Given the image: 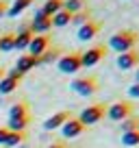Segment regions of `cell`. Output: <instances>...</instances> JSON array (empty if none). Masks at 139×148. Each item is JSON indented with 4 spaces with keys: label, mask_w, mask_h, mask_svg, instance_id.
I'll list each match as a JSON object with an SVG mask.
<instances>
[{
    "label": "cell",
    "mask_w": 139,
    "mask_h": 148,
    "mask_svg": "<svg viewBox=\"0 0 139 148\" xmlns=\"http://www.w3.org/2000/svg\"><path fill=\"white\" fill-rule=\"evenodd\" d=\"M28 26H31L33 33H37V35H46V33L52 28V18L44 15L42 9H39V11H35V18H33V22L28 24Z\"/></svg>",
    "instance_id": "10"
},
{
    "label": "cell",
    "mask_w": 139,
    "mask_h": 148,
    "mask_svg": "<svg viewBox=\"0 0 139 148\" xmlns=\"http://www.w3.org/2000/svg\"><path fill=\"white\" fill-rule=\"evenodd\" d=\"M31 111H28V105L24 100H20V102H13L11 105V109H9V120L11 118H22V116H28Z\"/></svg>",
    "instance_id": "21"
},
{
    "label": "cell",
    "mask_w": 139,
    "mask_h": 148,
    "mask_svg": "<svg viewBox=\"0 0 139 148\" xmlns=\"http://www.w3.org/2000/svg\"><path fill=\"white\" fill-rule=\"evenodd\" d=\"M33 2H35V0H13V5L9 7L7 15H9V18H18L20 13H24V11L33 5Z\"/></svg>",
    "instance_id": "16"
},
{
    "label": "cell",
    "mask_w": 139,
    "mask_h": 148,
    "mask_svg": "<svg viewBox=\"0 0 139 148\" xmlns=\"http://www.w3.org/2000/svg\"><path fill=\"white\" fill-rule=\"evenodd\" d=\"M18 85H20V81H15V79H11V76H5V79L0 81V94H11V92H15L18 89Z\"/></svg>",
    "instance_id": "24"
},
{
    "label": "cell",
    "mask_w": 139,
    "mask_h": 148,
    "mask_svg": "<svg viewBox=\"0 0 139 148\" xmlns=\"http://www.w3.org/2000/svg\"><path fill=\"white\" fill-rule=\"evenodd\" d=\"M85 2H87V0H65L63 9H67L70 13H76V11L85 9Z\"/></svg>",
    "instance_id": "26"
},
{
    "label": "cell",
    "mask_w": 139,
    "mask_h": 148,
    "mask_svg": "<svg viewBox=\"0 0 139 148\" xmlns=\"http://www.w3.org/2000/svg\"><path fill=\"white\" fill-rule=\"evenodd\" d=\"M61 48H48L44 55H39L37 59H39V65H46V63H55V61H59L61 59Z\"/></svg>",
    "instance_id": "18"
},
{
    "label": "cell",
    "mask_w": 139,
    "mask_h": 148,
    "mask_svg": "<svg viewBox=\"0 0 139 148\" xmlns=\"http://www.w3.org/2000/svg\"><path fill=\"white\" fill-rule=\"evenodd\" d=\"M72 118V113L70 111H57L55 116H50L46 122H44V129L46 131H55V129H61V126L65 124V122Z\"/></svg>",
    "instance_id": "12"
},
{
    "label": "cell",
    "mask_w": 139,
    "mask_h": 148,
    "mask_svg": "<svg viewBox=\"0 0 139 148\" xmlns=\"http://www.w3.org/2000/svg\"><path fill=\"white\" fill-rule=\"evenodd\" d=\"M102 28V22H98V20H89V22H85L83 26H78V33H76V37H78V42H89V39H93V37L100 33Z\"/></svg>",
    "instance_id": "8"
},
{
    "label": "cell",
    "mask_w": 139,
    "mask_h": 148,
    "mask_svg": "<svg viewBox=\"0 0 139 148\" xmlns=\"http://www.w3.org/2000/svg\"><path fill=\"white\" fill-rule=\"evenodd\" d=\"M7 76H11V79H15V81H20V83H22V79H24V74L22 72H18V70H7Z\"/></svg>",
    "instance_id": "28"
},
{
    "label": "cell",
    "mask_w": 139,
    "mask_h": 148,
    "mask_svg": "<svg viewBox=\"0 0 139 148\" xmlns=\"http://www.w3.org/2000/svg\"><path fill=\"white\" fill-rule=\"evenodd\" d=\"M85 129H87V126H85L83 122L78 120V118L72 116L63 126H61V133H63V137H65V139H72V137H78V135H83V131H85Z\"/></svg>",
    "instance_id": "11"
},
{
    "label": "cell",
    "mask_w": 139,
    "mask_h": 148,
    "mask_svg": "<svg viewBox=\"0 0 139 148\" xmlns=\"http://www.w3.org/2000/svg\"><path fill=\"white\" fill-rule=\"evenodd\" d=\"M137 131H139V124H137Z\"/></svg>",
    "instance_id": "35"
},
{
    "label": "cell",
    "mask_w": 139,
    "mask_h": 148,
    "mask_svg": "<svg viewBox=\"0 0 139 148\" xmlns=\"http://www.w3.org/2000/svg\"><path fill=\"white\" fill-rule=\"evenodd\" d=\"M13 42H15V33L7 31L0 35V52H11L13 50Z\"/></svg>",
    "instance_id": "20"
},
{
    "label": "cell",
    "mask_w": 139,
    "mask_h": 148,
    "mask_svg": "<svg viewBox=\"0 0 139 148\" xmlns=\"http://www.w3.org/2000/svg\"><path fill=\"white\" fill-rule=\"evenodd\" d=\"M117 68H120V70L139 68V48H133V50L120 52V55H117Z\"/></svg>",
    "instance_id": "9"
},
{
    "label": "cell",
    "mask_w": 139,
    "mask_h": 148,
    "mask_svg": "<svg viewBox=\"0 0 139 148\" xmlns=\"http://www.w3.org/2000/svg\"><path fill=\"white\" fill-rule=\"evenodd\" d=\"M63 5H65V0H46L44 7H42V13L48 15V18H52L55 13H59V11L63 9Z\"/></svg>",
    "instance_id": "17"
},
{
    "label": "cell",
    "mask_w": 139,
    "mask_h": 148,
    "mask_svg": "<svg viewBox=\"0 0 139 148\" xmlns=\"http://www.w3.org/2000/svg\"><path fill=\"white\" fill-rule=\"evenodd\" d=\"M5 76H7V68H2V65H0V81L5 79Z\"/></svg>",
    "instance_id": "33"
},
{
    "label": "cell",
    "mask_w": 139,
    "mask_h": 148,
    "mask_svg": "<svg viewBox=\"0 0 139 148\" xmlns=\"http://www.w3.org/2000/svg\"><path fill=\"white\" fill-rule=\"evenodd\" d=\"M107 102H93V105H89L87 109L80 111L78 120L83 122L85 126H91V124H98V122L102 120V118L107 116Z\"/></svg>",
    "instance_id": "3"
},
{
    "label": "cell",
    "mask_w": 139,
    "mask_h": 148,
    "mask_svg": "<svg viewBox=\"0 0 139 148\" xmlns=\"http://www.w3.org/2000/svg\"><path fill=\"white\" fill-rule=\"evenodd\" d=\"M7 133H9V129H7V126H0V146L5 144V139H7Z\"/></svg>",
    "instance_id": "31"
},
{
    "label": "cell",
    "mask_w": 139,
    "mask_h": 148,
    "mask_svg": "<svg viewBox=\"0 0 139 148\" xmlns=\"http://www.w3.org/2000/svg\"><path fill=\"white\" fill-rule=\"evenodd\" d=\"M128 94H130V96H133V98H139V83L130 85V87H128Z\"/></svg>",
    "instance_id": "30"
},
{
    "label": "cell",
    "mask_w": 139,
    "mask_h": 148,
    "mask_svg": "<svg viewBox=\"0 0 139 148\" xmlns=\"http://www.w3.org/2000/svg\"><path fill=\"white\" fill-rule=\"evenodd\" d=\"M50 44H52V39H50V35H35L31 39V44H28V55H33V57H39V55H44V52L50 48Z\"/></svg>",
    "instance_id": "7"
},
{
    "label": "cell",
    "mask_w": 139,
    "mask_h": 148,
    "mask_svg": "<svg viewBox=\"0 0 139 148\" xmlns=\"http://www.w3.org/2000/svg\"><path fill=\"white\" fill-rule=\"evenodd\" d=\"M48 148H67V146H65L63 142H55V144H50Z\"/></svg>",
    "instance_id": "32"
},
{
    "label": "cell",
    "mask_w": 139,
    "mask_h": 148,
    "mask_svg": "<svg viewBox=\"0 0 139 148\" xmlns=\"http://www.w3.org/2000/svg\"><path fill=\"white\" fill-rule=\"evenodd\" d=\"M135 83H139V70L135 72Z\"/></svg>",
    "instance_id": "34"
},
{
    "label": "cell",
    "mask_w": 139,
    "mask_h": 148,
    "mask_svg": "<svg viewBox=\"0 0 139 148\" xmlns=\"http://www.w3.org/2000/svg\"><path fill=\"white\" fill-rule=\"evenodd\" d=\"M57 68L63 74H76L83 65H80V55L78 52H65L61 55V59L57 61Z\"/></svg>",
    "instance_id": "6"
},
{
    "label": "cell",
    "mask_w": 139,
    "mask_h": 148,
    "mask_svg": "<svg viewBox=\"0 0 139 148\" xmlns=\"http://www.w3.org/2000/svg\"><path fill=\"white\" fill-rule=\"evenodd\" d=\"M122 144L128 148L139 146V131H128V133H122Z\"/></svg>",
    "instance_id": "25"
},
{
    "label": "cell",
    "mask_w": 139,
    "mask_h": 148,
    "mask_svg": "<svg viewBox=\"0 0 139 148\" xmlns=\"http://www.w3.org/2000/svg\"><path fill=\"white\" fill-rule=\"evenodd\" d=\"M104 57H107V46H104V44H93L91 48H87V50L80 55V65H83V68H91V65L100 63Z\"/></svg>",
    "instance_id": "5"
},
{
    "label": "cell",
    "mask_w": 139,
    "mask_h": 148,
    "mask_svg": "<svg viewBox=\"0 0 139 148\" xmlns=\"http://www.w3.org/2000/svg\"><path fill=\"white\" fill-rule=\"evenodd\" d=\"M70 20H72V13L67 9H61L59 13L52 15V26H67Z\"/></svg>",
    "instance_id": "23"
},
{
    "label": "cell",
    "mask_w": 139,
    "mask_h": 148,
    "mask_svg": "<svg viewBox=\"0 0 139 148\" xmlns=\"http://www.w3.org/2000/svg\"><path fill=\"white\" fill-rule=\"evenodd\" d=\"M0 148H2V146H0Z\"/></svg>",
    "instance_id": "36"
},
{
    "label": "cell",
    "mask_w": 139,
    "mask_h": 148,
    "mask_svg": "<svg viewBox=\"0 0 139 148\" xmlns=\"http://www.w3.org/2000/svg\"><path fill=\"white\" fill-rule=\"evenodd\" d=\"M89 20H91V11H89V9H80V11H76V13H72V20H70V24L83 26V24L89 22Z\"/></svg>",
    "instance_id": "22"
},
{
    "label": "cell",
    "mask_w": 139,
    "mask_h": 148,
    "mask_svg": "<svg viewBox=\"0 0 139 148\" xmlns=\"http://www.w3.org/2000/svg\"><path fill=\"white\" fill-rule=\"evenodd\" d=\"M9 11V0H0V18H5Z\"/></svg>",
    "instance_id": "29"
},
{
    "label": "cell",
    "mask_w": 139,
    "mask_h": 148,
    "mask_svg": "<svg viewBox=\"0 0 139 148\" xmlns=\"http://www.w3.org/2000/svg\"><path fill=\"white\" fill-rule=\"evenodd\" d=\"M135 113V105L130 100H115L107 107V116L113 122H124L126 118H130Z\"/></svg>",
    "instance_id": "4"
},
{
    "label": "cell",
    "mask_w": 139,
    "mask_h": 148,
    "mask_svg": "<svg viewBox=\"0 0 139 148\" xmlns=\"http://www.w3.org/2000/svg\"><path fill=\"white\" fill-rule=\"evenodd\" d=\"M137 124H139V118H126L122 122V133H128V131H137Z\"/></svg>",
    "instance_id": "27"
},
{
    "label": "cell",
    "mask_w": 139,
    "mask_h": 148,
    "mask_svg": "<svg viewBox=\"0 0 139 148\" xmlns=\"http://www.w3.org/2000/svg\"><path fill=\"white\" fill-rule=\"evenodd\" d=\"M70 87H72L74 94H78V96H93V94L100 89V81H98L96 74H85V76L74 79Z\"/></svg>",
    "instance_id": "2"
},
{
    "label": "cell",
    "mask_w": 139,
    "mask_h": 148,
    "mask_svg": "<svg viewBox=\"0 0 139 148\" xmlns=\"http://www.w3.org/2000/svg\"><path fill=\"white\" fill-rule=\"evenodd\" d=\"M33 37H35V33L31 31V26H24L22 31H18L15 33V42H13V50L15 48H18V50H26Z\"/></svg>",
    "instance_id": "13"
},
{
    "label": "cell",
    "mask_w": 139,
    "mask_h": 148,
    "mask_svg": "<svg viewBox=\"0 0 139 148\" xmlns=\"http://www.w3.org/2000/svg\"><path fill=\"white\" fill-rule=\"evenodd\" d=\"M26 137H28L26 131H9L5 144H2V148H15V146H20V144L26 142Z\"/></svg>",
    "instance_id": "15"
},
{
    "label": "cell",
    "mask_w": 139,
    "mask_h": 148,
    "mask_svg": "<svg viewBox=\"0 0 139 148\" xmlns=\"http://www.w3.org/2000/svg\"><path fill=\"white\" fill-rule=\"evenodd\" d=\"M28 124H31V113H28V116H22V118H11L7 129L9 131H26Z\"/></svg>",
    "instance_id": "19"
},
{
    "label": "cell",
    "mask_w": 139,
    "mask_h": 148,
    "mask_svg": "<svg viewBox=\"0 0 139 148\" xmlns=\"http://www.w3.org/2000/svg\"><path fill=\"white\" fill-rule=\"evenodd\" d=\"M37 65H39V59H37V57H33V55H22V57H18V61H15V70L22 72V74L35 70Z\"/></svg>",
    "instance_id": "14"
},
{
    "label": "cell",
    "mask_w": 139,
    "mask_h": 148,
    "mask_svg": "<svg viewBox=\"0 0 139 148\" xmlns=\"http://www.w3.org/2000/svg\"><path fill=\"white\" fill-rule=\"evenodd\" d=\"M137 44H139V33L133 31V28H122L115 35H111V39H109V48L115 52L133 50V48H137Z\"/></svg>",
    "instance_id": "1"
}]
</instances>
